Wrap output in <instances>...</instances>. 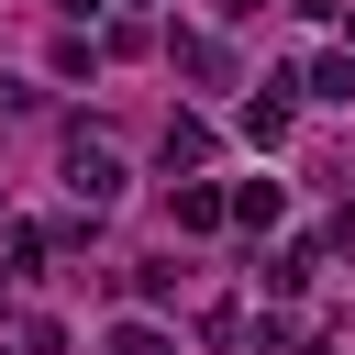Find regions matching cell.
I'll list each match as a JSON object with an SVG mask.
<instances>
[{
    "mask_svg": "<svg viewBox=\"0 0 355 355\" xmlns=\"http://www.w3.org/2000/svg\"><path fill=\"white\" fill-rule=\"evenodd\" d=\"M111 355H178V344H166L155 322H111Z\"/></svg>",
    "mask_w": 355,
    "mask_h": 355,
    "instance_id": "ba28073f",
    "label": "cell"
},
{
    "mask_svg": "<svg viewBox=\"0 0 355 355\" xmlns=\"http://www.w3.org/2000/svg\"><path fill=\"white\" fill-rule=\"evenodd\" d=\"M166 222H178V233H222V189H211V178H178V189H166Z\"/></svg>",
    "mask_w": 355,
    "mask_h": 355,
    "instance_id": "7a4b0ae2",
    "label": "cell"
},
{
    "mask_svg": "<svg viewBox=\"0 0 355 355\" xmlns=\"http://www.w3.org/2000/svg\"><path fill=\"white\" fill-rule=\"evenodd\" d=\"M277 89H300V100H355V55H322V67L277 78Z\"/></svg>",
    "mask_w": 355,
    "mask_h": 355,
    "instance_id": "277c9868",
    "label": "cell"
},
{
    "mask_svg": "<svg viewBox=\"0 0 355 355\" xmlns=\"http://www.w3.org/2000/svg\"><path fill=\"white\" fill-rule=\"evenodd\" d=\"M44 11H67V22H89V11H100V0H44Z\"/></svg>",
    "mask_w": 355,
    "mask_h": 355,
    "instance_id": "9c48e42d",
    "label": "cell"
},
{
    "mask_svg": "<svg viewBox=\"0 0 355 355\" xmlns=\"http://www.w3.org/2000/svg\"><path fill=\"white\" fill-rule=\"evenodd\" d=\"M344 55H355V11H344Z\"/></svg>",
    "mask_w": 355,
    "mask_h": 355,
    "instance_id": "30bf717a",
    "label": "cell"
},
{
    "mask_svg": "<svg viewBox=\"0 0 355 355\" xmlns=\"http://www.w3.org/2000/svg\"><path fill=\"white\" fill-rule=\"evenodd\" d=\"M277 211H288V189H277V178H244V189H222V222H255V233H266Z\"/></svg>",
    "mask_w": 355,
    "mask_h": 355,
    "instance_id": "3957f363",
    "label": "cell"
},
{
    "mask_svg": "<svg viewBox=\"0 0 355 355\" xmlns=\"http://www.w3.org/2000/svg\"><path fill=\"white\" fill-rule=\"evenodd\" d=\"M244 133H255V144H288V100L255 89V100H244Z\"/></svg>",
    "mask_w": 355,
    "mask_h": 355,
    "instance_id": "8992f818",
    "label": "cell"
},
{
    "mask_svg": "<svg viewBox=\"0 0 355 355\" xmlns=\"http://www.w3.org/2000/svg\"><path fill=\"white\" fill-rule=\"evenodd\" d=\"M178 67H189V78H211V89L233 78V55H222V33H178Z\"/></svg>",
    "mask_w": 355,
    "mask_h": 355,
    "instance_id": "5b68a950",
    "label": "cell"
},
{
    "mask_svg": "<svg viewBox=\"0 0 355 355\" xmlns=\"http://www.w3.org/2000/svg\"><path fill=\"white\" fill-rule=\"evenodd\" d=\"M67 200H78V211H111V200H122V155L78 133V144H67Z\"/></svg>",
    "mask_w": 355,
    "mask_h": 355,
    "instance_id": "6da1fadb",
    "label": "cell"
},
{
    "mask_svg": "<svg viewBox=\"0 0 355 355\" xmlns=\"http://www.w3.org/2000/svg\"><path fill=\"white\" fill-rule=\"evenodd\" d=\"M288 355H333V344H288Z\"/></svg>",
    "mask_w": 355,
    "mask_h": 355,
    "instance_id": "8fae6325",
    "label": "cell"
},
{
    "mask_svg": "<svg viewBox=\"0 0 355 355\" xmlns=\"http://www.w3.org/2000/svg\"><path fill=\"white\" fill-rule=\"evenodd\" d=\"M178 166H211V122H166V178Z\"/></svg>",
    "mask_w": 355,
    "mask_h": 355,
    "instance_id": "52a82bcc",
    "label": "cell"
}]
</instances>
